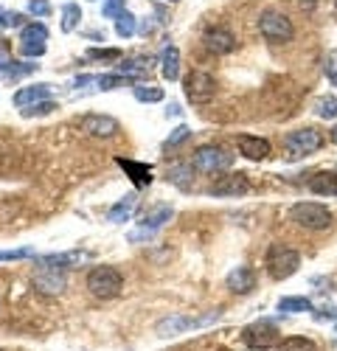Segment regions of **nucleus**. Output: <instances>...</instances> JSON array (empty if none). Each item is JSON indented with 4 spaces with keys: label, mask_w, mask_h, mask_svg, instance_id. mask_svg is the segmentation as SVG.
<instances>
[{
    "label": "nucleus",
    "mask_w": 337,
    "mask_h": 351,
    "mask_svg": "<svg viewBox=\"0 0 337 351\" xmlns=\"http://www.w3.org/2000/svg\"><path fill=\"white\" fill-rule=\"evenodd\" d=\"M264 267H267L270 278L284 281V278H290V276L298 273V267H301V256H298V250H292V247H287V245L275 242V245H270V250H267V256H264Z\"/></svg>",
    "instance_id": "obj_1"
},
{
    "label": "nucleus",
    "mask_w": 337,
    "mask_h": 351,
    "mask_svg": "<svg viewBox=\"0 0 337 351\" xmlns=\"http://www.w3.org/2000/svg\"><path fill=\"white\" fill-rule=\"evenodd\" d=\"M121 287H124V278H121V273H118L116 267L101 265V267H93V270L88 273V289H90L93 298L110 301V298L118 295Z\"/></svg>",
    "instance_id": "obj_2"
},
{
    "label": "nucleus",
    "mask_w": 337,
    "mask_h": 351,
    "mask_svg": "<svg viewBox=\"0 0 337 351\" xmlns=\"http://www.w3.org/2000/svg\"><path fill=\"white\" fill-rule=\"evenodd\" d=\"M259 34L267 40V43H290L295 37V28H292V20L284 14V12H278V9H267L262 12L259 17Z\"/></svg>",
    "instance_id": "obj_3"
},
{
    "label": "nucleus",
    "mask_w": 337,
    "mask_h": 351,
    "mask_svg": "<svg viewBox=\"0 0 337 351\" xmlns=\"http://www.w3.org/2000/svg\"><path fill=\"white\" fill-rule=\"evenodd\" d=\"M290 219L298 228H306V230L332 228V211L326 206H321V202H298V206L290 208Z\"/></svg>",
    "instance_id": "obj_4"
},
{
    "label": "nucleus",
    "mask_w": 337,
    "mask_h": 351,
    "mask_svg": "<svg viewBox=\"0 0 337 351\" xmlns=\"http://www.w3.org/2000/svg\"><path fill=\"white\" fill-rule=\"evenodd\" d=\"M216 312H208V315H200V317H191V315H168V317H163V320H158V326H155V332H158V337H177V335H183V332H188V329H203V326H208V324H216Z\"/></svg>",
    "instance_id": "obj_5"
},
{
    "label": "nucleus",
    "mask_w": 337,
    "mask_h": 351,
    "mask_svg": "<svg viewBox=\"0 0 337 351\" xmlns=\"http://www.w3.org/2000/svg\"><path fill=\"white\" fill-rule=\"evenodd\" d=\"M191 163H194L197 171H203V174H219V171L234 166V155L228 149H222V146H216V143H205L194 152Z\"/></svg>",
    "instance_id": "obj_6"
},
{
    "label": "nucleus",
    "mask_w": 337,
    "mask_h": 351,
    "mask_svg": "<svg viewBox=\"0 0 337 351\" xmlns=\"http://www.w3.org/2000/svg\"><path fill=\"white\" fill-rule=\"evenodd\" d=\"M287 149H290V158H303V155H312L323 146V135L315 130V127H303V130H295L287 135Z\"/></svg>",
    "instance_id": "obj_7"
},
{
    "label": "nucleus",
    "mask_w": 337,
    "mask_h": 351,
    "mask_svg": "<svg viewBox=\"0 0 337 351\" xmlns=\"http://www.w3.org/2000/svg\"><path fill=\"white\" fill-rule=\"evenodd\" d=\"M278 337H281V335H278V329L270 324V320L250 324V326H245V332H242L245 346L253 348V351H267V348L278 346Z\"/></svg>",
    "instance_id": "obj_8"
},
{
    "label": "nucleus",
    "mask_w": 337,
    "mask_h": 351,
    "mask_svg": "<svg viewBox=\"0 0 337 351\" xmlns=\"http://www.w3.org/2000/svg\"><path fill=\"white\" fill-rule=\"evenodd\" d=\"M214 93H216V82H214L211 73H205V71H191V73L186 76V96H188V101L205 104V101L214 99Z\"/></svg>",
    "instance_id": "obj_9"
},
{
    "label": "nucleus",
    "mask_w": 337,
    "mask_h": 351,
    "mask_svg": "<svg viewBox=\"0 0 337 351\" xmlns=\"http://www.w3.org/2000/svg\"><path fill=\"white\" fill-rule=\"evenodd\" d=\"M65 284H68V278H65V270H60V267L40 265L34 270V289L40 295H62Z\"/></svg>",
    "instance_id": "obj_10"
},
{
    "label": "nucleus",
    "mask_w": 337,
    "mask_h": 351,
    "mask_svg": "<svg viewBox=\"0 0 337 351\" xmlns=\"http://www.w3.org/2000/svg\"><path fill=\"white\" fill-rule=\"evenodd\" d=\"M48 43V28L42 23H28L20 32V53L23 56H42Z\"/></svg>",
    "instance_id": "obj_11"
},
{
    "label": "nucleus",
    "mask_w": 337,
    "mask_h": 351,
    "mask_svg": "<svg viewBox=\"0 0 337 351\" xmlns=\"http://www.w3.org/2000/svg\"><path fill=\"white\" fill-rule=\"evenodd\" d=\"M250 183L242 171H228V174H222V178H216L208 189V194L214 197H236V194H247Z\"/></svg>",
    "instance_id": "obj_12"
},
{
    "label": "nucleus",
    "mask_w": 337,
    "mask_h": 351,
    "mask_svg": "<svg viewBox=\"0 0 337 351\" xmlns=\"http://www.w3.org/2000/svg\"><path fill=\"white\" fill-rule=\"evenodd\" d=\"M203 43H205V48H208L211 53H216V56H225V53L236 51V37H234V32H231V28H222V25L208 28L205 37H203Z\"/></svg>",
    "instance_id": "obj_13"
},
{
    "label": "nucleus",
    "mask_w": 337,
    "mask_h": 351,
    "mask_svg": "<svg viewBox=\"0 0 337 351\" xmlns=\"http://www.w3.org/2000/svg\"><path fill=\"white\" fill-rule=\"evenodd\" d=\"M82 132H88L93 138H112L118 132V121L116 119H110V115H84V119L79 121Z\"/></svg>",
    "instance_id": "obj_14"
},
{
    "label": "nucleus",
    "mask_w": 337,
    "mask_h": 351,
    "mask_svg": "<svg viewBox=\"0 0 337 351\" xmlns=\"http://www.w3.org/2000/svg\"><path fill=\"white\" fill-rule=\"evenodd\" d=\"M172 214H175V211H172V206H158L155 211H149V214L144 217V222H140V230H138V233H132L129 239H132V242L144 239V237L149 239L155 230H160V228H163V222L172 219Z\"/></svg>",
    "instance_id": "obj_15"
},
{
    "label": "nucleus",
    "mask_w": 337,
    "mask_h": 351,
    "mask_svg": "<svg viewBox=\"0 0 337 351\" xmlns=\"http://www.w3.org/2000/svg\"><path fill=\"white\" fill-rule=\"evenodd\" d=\"M236 146H239V152H242L247 160H264V158L270 155V141H267V138L239 135V138H236Z\"/></svg>",
    "instance_id": "obj_16"
},
{
    "label": "nucleus",
    "mask_w": 337,
    "mask_h": 351,
    "mask_svg": "<svg viewBox=\"0 0 337 351\" xmlns=\"http://www.w3.org/2000/svg\"><path fill=\"white\" fill-rule=\"evenodd\" d=\"M225 284H228V289L236 292V295H247V292L256 287V273H253L250 267H236V270L228 273Z\"/></svg>",
    "instance_id": "obj_17"
},
{
    "label": "nucleus",
    "mask_w": 337,
    "mask_h": 351,
    "mask_svg": "<svg viewBox=\"0 0 337 351\" xmlns=\"http://www.w3.org/2000/svg\"><path fill=\"white\" fill-rule=\"evenodd\" d=\"M118 166L129 174V180H132L138 189H147V186L152 183V169H149V166L138 163V160H124V158H118Z\"/></svg>",
    "instance_id": "obj_18"
},
{
    "label": "nucleus",
    "mask_w": 337,
    "mask_h": 351,
    "mask_svg": "<svg viewBox=\"0 0 337 351\" xmlns=\"http://www.w3.org/2000/svg\"><path fill=\"white\" fill-rule=\"evenodd\" d=\"M309 189L321 197H337V171H318L309 178Z\"/></svg>",
    "instance_id": "obj_19"
},
{
    "label": "nucleus",
    "mask_w": 337,
    "mask_h": 351,
    "mask_svg": "<svg viewBox=\"0 0 337 351\" xmlns=\"http://www.w3.org/2000/svg\"><path fill=\"white\" fill-rule=\"evenodd\" d=\"M48 93H51V84L23 87V90H17V93H14V104H17V107H32V104H37V101L48 99Z\"/></svg>",
    "instance_id": "obj_20"
},
{
    "label": "nucleus",
    "mask_w": 337,
    "mask_h": 351,
    "mask_svg": "<svg viewBox=\"0 0 337 351\" xmlns=\"http://www.w3.org/2000/svg\"><path fill=\"white\" fill-rule=\"evenodd\" d=\"M160 71L168 82H175L180 76V51L175 45H166V51L160 56Z\"/></svg>",
    "instance_id": "obj_21"
},
{
    "label": "nucleus",
    "mask_w": 337,
    "mask_h": 351,
    "mask_svg": "<svg viewBox=\"0 0 337 351\" xmlns=\"http://www.w3.org/2000/svg\"><path fill=\"white\" fill-rule=\"evenodd\" d=\"M152 68V56H132V60H124L118 65V73L124 79H135V76H144Z\"/></svg>",
    "instance_id": "obj_22"
},
{
    "label": "nucleus",
    "mask_w": 337,
    "mask_h": 351,
    "mask_svg": "<svg viewBox=\"0 0 337 351\" xmlns=\"http://www.w3.org/2000/svg\"><path fill=\"white\" fill-rule=\"evenodd\" d=\"M135 202H138V197H135V194H127L124 199H118L116 206L110 208L107 219H110V222H116V225H118V222H127V219L132 217V208H135Z\"/></svg>",
    "instance_id": "obj_23"
},
{
    "label": "nucleus",
    "mask_w": 337,
    "mask_h": 351,
    "mask_svg": "<svg viewBox=\"0 0 337 351\" xmlns=\"http://www.w3.org/2000/svg\"><path fill=\"white\" fill-rule=\"evenodd\" d=\"M84 258V253H51V256H42L40 265H48V267H60V270H68L73 265Z\"/></svg>",
    "instance_id": "obj_24"
},
{
    "label": "nucleus",
    "mask_w": 337,
    "mask_h": 351,
    "mask_svg": "<svg viewBox=\"0 0 337 351\" xmlns=\"http://www.w3.org/2000/svg\"><path fill=\"white\" fill-rule=\"evenodd\" d=\"M135 99L138 101H147V104H155V101H163V90L155 84H135Z\"/></svg>",
    "instance_id": "obj_25"
},
{
    "label": "nucleus",
    "mask_w": 337,
    "mask_h": 351,
    "mask_svg": "<svg viewBox=\"0 0 337 351\" xmlns=\"http://www.w3.org/2000/svg\"><path fill=\"white\" fill-rule=\"evenodd\" d=\"M278 312H315V306L309 298H281Z\"/></svg>",
    "instance_id": "obj_26"
},
{
    "label": "nucleus",
    "mask_w": 337,
    "mask_h": 351,
    "mask_svg": "<svg viewBox=\"0 0 337 351\" xmlns=\"http://www.w3.org/2000/svg\"><path fill=\"white\" fill-rule=\"evenodd\" d=\"M135 28H138L135 17L124 9V12L116 17V34H118V37H132V34H135Z\"/></svg>",
    "instance_id": "obj_27"
},
{
    "label": "nucleus",
    "mask_w": 337,
    "mask_h": 351,
    "mask_svg": "<svg viewBox=\"0 0 337 351\" xmlns=\"http://www.w3.org/2000/svg\"><path fill=\"white\" fill-rule=\"evenodd\" d=\"M278 348L281 351H318V346L309 340V337H287Z\"/></svg>",
    "instance_id": "obj_28"
},
{
    "label": "nucleus",
    "mask_w": 337,
    "mask_h": 351,
    "mask_svg": "<svg viewBox=\"0 0 337 351\" xmlns=\"http://www.w3.org/2000/svg\"><path fill=\"white\" fill-rule=\"evenodd\" d=\"M79 20H82V9L76 3H68L62 9V32H73V28L79 25Z\"/></svg>",
    "instance_id": "obj_29"
},
{
    "label": "nucleus",
    "mask_w": 337,
    "mask_h": 351,
    "mask_svg": "<svg viewBox=\"0 0 337 351\" xmlns=\"http://www.w3.org/2000/svg\"><path fill=\"white\" fill-rule=\"evenodd\" d=\"M51 110H56V101L42 99V101H37L32 107H23V115H25V119H40V115H48Z\"/></svg>",
    "instance_id": "obj_30"
},
{
    "label": "nucleus",
    "mask_w": 337,
    "mask_h": 351,
    "mask_svg": "<svg viewBox=\"0 0 337 351\" xmlns=\"http://www.w3.org/2000/svg\"><path fill=\"white\" fill-rule=\"evenodd\" d=\"M188 178H191V166H172L168 169V180L180 189H188Z\"/></svg>",
    "instance_id": "obj_31"
},
{
    "label": "nucleus",
    "mask_w": 337,
    "mask_h": 351,
    "mask_svg": "<svg viewBox=\"0 0 337 351\" xmlns=\"http://www.w3.org/2000/svg\"><path fill=\"white\" fill-rule=\"evenodd\" d=\"M127 79L121 76V73H101V76H96V84L101 87V90H116V87H121Z\"/></svg>",
    "instance_id": "obj_32"
},
{
    "label": "nucleus",
    "mask_w": 337,
    "mask_h": 351,
    "mask_svg": "<svg viewBox=\"0 0 337 351\" xmlns=\"http://www.w3.org/2000/svg\"><path fill=\"white\" fill-rule=\"evenodd\" d=\"M315 110H318L321 119H334V115H337V99H334V96H326V99L318 101Z\"/></svg>",
    "instance_id": "obj_33"
},
{
    "label": "nucleus",
    "mask_w": 337,
    "mask_h": 351,
    "mask_svg": "<svg viewBox=\"0 0 337 351\" xmlns=\"http://www.w3.org/2000/svg\"><path fill=\"white\" fill-rule=\"evenodd\" d=\"M34 247H17V250H0V261H23V258H32Z\"/></svg>",
    "instance_id": "obj_34"
},
{
    "label": "nucleus",
    "mask_w": 337,
    "mask_h": 351,
    "mask_svg": "<svg viewBox=\"0 0 337 351\" xmlns=\"http://www.w3.org/2000/svg\"><path fill=\"white\" fill-rule=\"evenodd\" d=\"M88 56H90V60H118L121 51L118 48H90Z\"/></svg>",
    "instance_id": "obj_35"
},
{
    "label": "nucleus",
    "mask_w": 337,
    "mask_h": 351,
    "mask_svg": "<svg viewBox=\"0 0 337 351\" xmlns=\"http://www.w3.org/2000/svg\"><path fill=\"white\" fill-rule=\"evenodd\" d=\"M323 71H326V79L337 87V53H326V62H323Z\"/></svg>",
    "instance_id": "obj_36"
},
{
    "label": "nucleus",
    "mask_w": 337,
    "mask_h": 351,
    "mask_svg": "<svg viewBox=\"0 0 337 351\" xmlns=\"http://www.w3.org/2000/svg\"><path fill=\"white\" fill-rule=\"evenodd\" d=\"M14 25H23V14L0 9V28H14Z\"/></svg>",
    "instance_id": "obj_37"
},
{
    "label": "nucleus",
    "mask_w": 337,
    "mask_h": 351,
    "mask_svg": "<svg viewBox=\"0 0 337 351\" xmlns=\"http://www.w3.org/2000/svg\"><path fill=\"white\" fill-rule=\"evenodd\" d=\"M124 12V0H107V3L101 6V14L104 17H118Z\"/></svg>",
    "instance_id": "obj_38"
},
{
    "label": "nucleus",
    "mask_w": 337,
    "mask_h": 351,
    "mask_svg": "<svg viewBox=\"0 0 337 351\" xmlns=\"http://www.w3.org/2000/svg\"><path fill=\"white\" fill-rule=\"evenodd\" d=\"M191 138V130L188 127H177L172 135H168V141H166V146H180L183 141H188Z\"/></svg>",
    "instance_id": "obj_39"
},
{
    "label": "nucleus",
    "mask_w": 337,
    "mask_h": 351,
    "mask_svg": "<svg viewBox=\"0 0 337 351\" xmlns=\"http://www.w3.org/2000/svg\"><path fill=\"white\" fill-rule=\"evenodd\" d=\"M28 12L34 17H45L51 12V6H48V0H32V3H28Z\"/></svg>",
    "instance_id": "obj_40"
},
{
    "label": "nucleus",
    "mask_w": 337,
    "mask_h": 351,
    "mask_svg": "<svg viewBox=\"0 0 337 351\" xmlns=\"http://www.w3.org/2000/svg\"><path fill=\"white\" fill-rule=\"evenodd\" d=\"M180 112H183V110H180L177 104H168V115H180Z\"/></svg>",
    "instance_id": "obj_41"
},
{
    "label": "nucleus",
    "mask_w": 337,
    "mask_h": 351,
    "mask_svg": "<svg viewBox=\"0 0 337 351\" xmlns=\"http://www.w3.org/2000/svg\"><path fill=\"white\" fill-rule=\"evenodd\" d=\"M332 143H337V124H334V130H332Z\"/></svg>",
    "instance_id": "obj_42"
},
{
    "label": "nucleus",
    "mask_w": 337,
    "mask_h": 351,
    "mask_svg": "<svg viewBox=\"0 0 337 351\" xmlns=\"http://www.w3.org/2000/svg\"><path fill=\"white\" fill-rule=\"evenodd\" d=\"M334 6H337V0H334Z\"/></svg>",
    "instance_id": "obj_43"
},
{
    "label": "nucleus",
    "mask_w": 337,
    "mask_h": 351,
    "mask_svg": "<svg viewBox=\"0 0 337 351\" xmlns=\"http://www.w3.org/2000/svg\"><path fill=\"white\" fill-rule=\"evenodd\" d=\"M0 351H3V348H0Z\"/></svg>",
    "instance_id": "obj_44"
}]
</instances>
